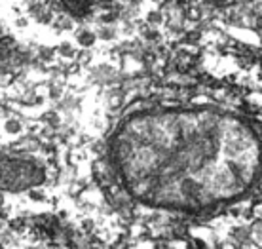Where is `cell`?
<instances>
[{"label": "cell", "instance_id": "cell-1", "mask_svg": "<svg viewBox=\"0 0 262 249\" xmlns=\"http://www.w3.org/2000/svg\"><path fill=\"white\" fill-rule=\"evenodd\" d=\"M260 144L239 120L165 112L129 122L112 147L122 192L150 210L198 215L230 205L256 184Z\"/></svg>", "mask_w": 262, "mask_h": 249}, {"label": "cell", "instance_id": "cell-2", "mask_svg": "<svg viewBox=\"0 0 262 249\" xmlns=\"http://www.w3.org/2000/svg\"><path fill=\"white\" fill-rule=\"evenodd\" d=\"M4 131L8 135H19L23 133V124H21L19 118H8L6 124H4Z\"/></svg>", "mask_w": 262, "mask_h": 249}, {"label": "cell", "instance_id": "cell-3", "mask_svg": "<svg viewBox=\"0 0 262 249\" xmlns=\"http://www.w3.org/2000/svg\"><path fill=\"white\" fill-rule=\"evenodd\" d=\"M76 42L85 48H90L93 42H95V34H93L92 31H80L78 36H76Z\"/></svg>", "mask_w": 262, "mask_h": 249}, {"label": "cell", "instance_id": "cell-4", "mask_svg": "<svg viewBox=\"0 0 262 249\" xmlns=\"http://www.w3.org/2000/svg\"><path fill=\"white\" fill-rule=\"evenodd\" d=\"M13 25L17 27V29H27V27H29V19H27L25 15H19L17 19L13 21Z\"/></svg>", "mask_w": 262, "mask_h": 249}]
</instances>
